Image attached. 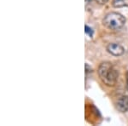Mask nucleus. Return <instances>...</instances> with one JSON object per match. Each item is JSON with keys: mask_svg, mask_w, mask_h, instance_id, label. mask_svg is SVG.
Here are the masks:
<instances>
[{"mask_svg": "<svg viewBox=\"0 0 128 126\" xmlns=\"http://www.w3.org/2000/svg\"><path fill=\"white\" fill-rule=\"evenodd\" d=\"M126 23V18L122 15L116 12H111L108 14L104 19L105 26L111 30H118L123 27Z\"/></svg>", "mask_w": 128, "mask_h": 126, "instance_id": "f03ea898", "label": "nucleus"}, {"mask_svg": "<svg viewBox=\"0 0 128 126\" xmlns=\"http://www.w3.org/2000/svg\"><path fill=\"white\" fill-rule=\"evenodd\" d=\"M107 50L108 53H110L111 55H114V56H120V55H122L124 52H125V49L120 44H115V43H112V44H109L107 47Z\"/></svg>", "mask_w": 128, "mask_h": 126, "instance_id": "7ed1b4c3", "label": "nucleus"}, {"mask_svg": "<svg viewBox=\"0 0 128 126\" xmlns=\"http://www.w3.org/2000/svg\"><path fill=\"white\" fill-rule=\"evenodd\" d=\"M99 77L105 84L108 86H114L118 78V71L110 62H102L98 69Z\"/></svg>", "mask_w": 128, "mask_h": 126, "instance_id": "f257e3e1", "label": "nucleus"}, {"mask_svg": "<svg viewBox=\"0 0 128 126\" xmlns=\"http://www.w3.org/2000/svg\"><path fill=\"white\" fill-rule=\"evenodd\" d=\"M112 4L115 8L128 7V0H113Z\"/></svg>", "mask_w": 128, "mask_h": 126, "instance_id": "39448f33", "label": "nucleus"}, {"mask_svg": "<svg viewBox=\"0 0 128 126\" xmlns=\"http://www.w3.org/2000/svg\"><path fill=\"white\" fill-rule=\"evenodd\" d=\"M117 109L121 113H126L128 111V96H124L118 100L116 104Z\"/></svg>", "mask_w": 128, "mask_h": 126, "instance_id": "20e7f679", "label": "nucleus"}, {"mask_svg": "<svg viewBox=\"0 0 128 126\" xmlns=\"http://www.w3.org/2000/svg\"><path fill=\"white\" fill-rule=\"evenodd\" d=\"M84 32H86V35L90 37V38H92V37L93 36V30L90 27H89L88 26H86H86H84Z\"/></svg>", "mask_w": 128, "mask_h": 126, "instance_id": "423d86ee", "label": "nucleus"}, {"mask_svg": "<svg viewBox=\"0 0 128 126\" xmlns=\"http://www.w3.org/2000/svg\"><path fill=\"white\" fill-rule=\"evenodd\" d=\"M96 2H98V3H100V4H105V3H108V0H96Z\"/></svg>", "mask_w": 128, "mask_h": 126, "instance_id": "0eeeda50", "label": "nucleus"}, {"mask_svg": "<svg viewBox=\"0 0 128 126\" xmlns=\"http://www.w3.org/2000/svg\"><path fill=\"white\" fill-rule=\"evenodd\" d=\"M126 87H127V90H128V72L126 73Z\"/></svg>", "mask_w": 128, "mask_h": 126, "instance_id": "6e6552de", "label": "nucleus"}]
</instances>
